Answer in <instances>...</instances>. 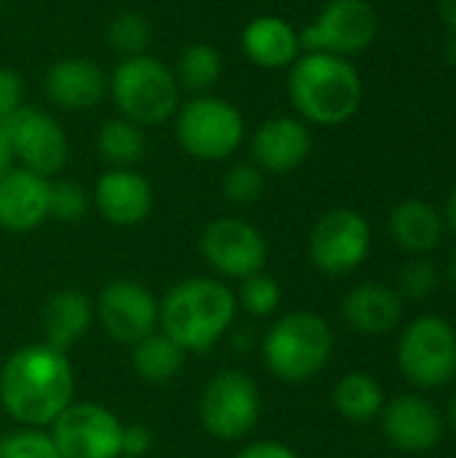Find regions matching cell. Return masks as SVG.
<instances>
[{"instance_id": "obj_38", "label": "cell", "mask_w": 456, "mask_h": 458, "mask_svg": "<svg viewBox=\"0 0 456 458\" xmlns=\"http://www.w3.org/2000/svg\"><path fill=\"white\" fill-rule=\"evenodd\" d=\"M13 166V156H11V148H8V137L3 131V123H0V177Z\"/></svg>"}, {"instance_id": "obj_31", "label": "cell", "mask_w": 456, "mask_h": 458, "mask_svg": "<svg viewBox=\"0 0 456 458\" xmlns=\"http://www.w3.org/2000/svg\"><path fill=\"white\" fill-rule=\"evenodd\" d=\"M441 282V271L438 266L427 258V255H411V260H406L398 271V295L409 298V301H427Z\"/></svg>"}, {"instance_id": "obj_15", "label": "cell", "mask_w": 456, "mask_h": 458, "mask_svg": "<svg viewBox=\"0 0 456 458\" xmlns=\"http://www.w3.org/2000/svg\"><path fill=\"white\" fill-rule=\"evenodd\" d=\"M382 432L395 451L427 454L443 437L441 411L422 394H400L382 408Z\"/></svg>"}, {"instance_id": "obj_25", "label": "cell", "mask_w": 456, "mask_h": 458, "mask_svg": "<svg viewBox=\"0 0 456 458\" xmlns=\"http://www.w3.org/2000/svg\"><path fill=\"white\" fill-rule=\"evenodd\" d=\"M185 362V352L161 330L132 344V368L145 384H167L172 381Z\"/></svg>"}, {"instance_id": "obj_17", "label": "cell", "mask_w": 456, "mask_h": 458, "mask_svg": "<svg viewBox=\"0 0 456 458\" xmlns=\"http://www.w3.org/2000/svg\"><path fill=\"white\" fill-rule=\"evenodd\" d=\"M43 91L62 113H89L108 97V72L89 56H65L48 67Z\"/></svg>"}, {"instance_id": "obj_24", "label": "cell", "mask_w": 456, "mask_h": 458, "mask_svg": "<svg viewBox=\"0 0 456 458\" xmlns=\"http://www.w3.org/2000/svg\"><path fill=\"white\" fill-rule=\"evenodd\" d=\"M333 408L349 424H371L382 416L384 408V389L368 373H347L339 378L333 389Z\"/></svg>"}, {"instance_id": "obj_4", "label": "cell", "mask_w": 456, "mask_h": 458, "mask_svg": "<svg viewBox=\"0 0 456 458\" xmlns=\"http://www.w3.org/2000/svg\"><path fill=\"white\" fill-rule=\"evenodd\" d=\"M261 357L274 378L306 384L328 368L333 357V330L314 311H290L266 330Z\"/></svg>"}, {"instance_id": "obj_1", "label": "cell", "mask_w": 456, "mask_h": 458, "mask_svg": "<svg viewBox=\"0 0 456 458\" xmlns=\"http://www.w3.org/2000/svg\"><path fill=\"white\" fill-rule=\"evenodd\" d=\"M73 394L75 373L67 352L43 341L16 349L0 370V405L22 427L48 429Z\"/></svg>"}, {"instance_id": "obj_9", "label": "cell", "mask_w": 456, "mask_h": 458, "mask_svg": "<svg viewBox=\"0 0 456 458\" xmlns=\"http://www.w3.org/2000/svg\"><path fill=\"white\" fill-rule=\"evenodd\" d=\"M8 148L16 166H24L40 177H56L70 158V142L62 123L32 105H22L8 121H3Z\"/></svg>"}, {"instance_id": "obj_42", "label": "cell", "mask_w": 456, "mask_h": 458, "mask_svg": "<svg viewBox=\"0 0 456 458\" xmlns=\"http://www.w3.org/2000/svg\"><path fill=\"white\" fill-rule=\"evenodd\" d=\"M446 54H449V59L456 64V35L452 38V43H449V48H446Z\"/></svg>"}, {"instance_id": "obj_6", "label": "cell", "mask_w": 456, "mask_h": 458, "mask_svg": "<svg viewBox=\"0 0 456 458\" xmlns=\"http://www.w3.org/2000/svg\"><path fill=\"white\" fill-rule=\"evenodd\" d=\"M177 145L196 161H226L231 158L245 137V115L237 105L218 94H194L180 102L175 113Z\"/></svg>"}, {"instance_id": "obj_2", "label": "cell", "mask_w": 456, "mask_h": 458, "mask_svg": "<svg viewBox=\"0 0 456 458\" xmlns=\"http://www.w3.org/2000/svg\"><path fill=\"white\" fill-rule=\"evenodd\" d=\"M234 290L215 276H188L159 301V330L185 354H207L237 319Z\"/></svg>"}, {"instance_id": "obj_44", "label": "cell", "mask_w": 456, "mask_h": 458, "mask_svg": "<svg viewBox=\"0 0 456 458\" xmlns=\"http://www.w3.org/2000/svg\"><path fill=\"white\" fill-rule=\"evenodd\" d=\"M452 458H456V456H452Z\"/></svg>"}, {"instance_id": "obj_28", "label": "cell", "mask_w": 456, "mask_h": 458, "mask_svg": "<svg viewBox=\"0 0 456 458\" xmlns=\"http://www.w3.org/2000/svg\"><path fill=\"white\" fill-rule=\"evenodd\" d=\"M105 38H108V46H110L121 59H129V56H142V54H148L153 30H151V21H148L140 11L126 8V11H118V13L108 21Z\"/></svg>"}, {"instance_id": "obj_37", "label": "cell", "mask_w": 456, "mask_h": 458, "mask_svg": "<svg viewBox=\"0 0 456 458\" xmlns=\"http://www.w3.org/2000/svg\"><path fill=\"white\" fill-rule=\"evenodd\" d=\"M438 11L443 24L452 30V35H456V0H438Z\"/></svg>"}, {"instance_id": "obj_43", "label": "cell", "mask_w": 456, "mask_h": 458, "mask_svg": "<svg viewBox=\"0 0 456 458\" xmlns=\"http://www.w3.org/2000/svg\"><path fill=\"white\" fill-rule=\"evenodd\" d=\"M0 13H3V0H0Z\"/></svg>"}, {"instance_id": "obj_7", "label": "cell", "mask_w": 456, "mask_h": 458, "mask_svg": "<svg viewBox=\"0 0 456 458\" xmlns=\"http://www.w3.org/2000/svg\"><path fill=\"white\" fill-rule=\"evenodd\" d=\"M398 368L417 389H441L456 378V330L435 314L417 317L398 338Z\"/></svg>"}, {"instance_id": "obj_29", "label": "cell", "mask_w": 456, "mask_h": 458, "mask_svg": "<svg viewBox=\"0 0 456 458\" xmlns=\"http://www.w3.org/2000/svg\"><path fill=\"white\" fill-rule=\"evenodd\" d=\"M237 295V306L247 314V317H255V319H263V317H271L280 303H282V287L274 276L269 274H253L247 279L239 282V293Z\"/></svg>"}, {"instance_id": "obj_5", "label": "cell", "mask_w": 456, "mask_h": 458, "mask_svg": "<svg viewBox=\"0 0 456 458\" xmlns=\"http://www.w3.org/2000/svg\"><path fill=\"white\" fill-rule=\"evenodd\" d=\"M108 94L121 118L137 126H159L175 118L180 86L167 62L153 54L118 59L108 75Z\"/></svg>"}, {"instance_id": "obj_21", "label": "cell", "mask_w": 456, "mask_h": 458, "mask_svg": "<svg viewBox=\"0 0 456 458\" xmlns=\"http://www.w3.org/2000/svg\"><path fill=\"white\" fill-rule=\"evenodd\" d=\"M403 298L382 282H363L341 301V317L357 335H387L403 319Z\"/></svg>"}, {"instance_id": "obj_27", "label": "cell", "mask_w": 456, "mask_h": 458, "mask_svg": "<svg viewBox=\"0 0 456 458\" xmlns=\"http://www.w3.org/2000/svg\"><path fill=\"white\" fill-rule=\"evenodd\" d=\"M180 91L194 94H210V89L220 81L223 75V56L215 46L210 43H191L183 48L172 67Z\"/></svg>"}, {"instance_id": "obj_19", "label": "cell", "mask_w": 456, "mask_h": 458, "mask_svg": "<svg viewBox=\"0 0 456 458\" xmlns=\"http://www.w3.org/2000/svg\"><path fill=\"white\" fill-rule=\"evenodd\" d=\"M51 180L24 166H11L0 177V231L30 233L48 220Z\"/></svg>"}, {"instance_id": "obj_14", "label": "cell", "mask_w": 456, "mask_h": 458, "mask_svg": "<svg viewBox=\"0 0 456 458\" xmlns=\"http://www.w3.org/2000/svg\"><path fill=\"white\" fill-rule=\"evenodd\" d=\"M94 319L116 344H137L159 330V298L134 279L108 282L94 301Z\"/></svg>"}, {"instance_id": "obj_32", "label": "cell", "mask_w": 456, "mask_h": 458, "mask_svg": "<svg viewBox=\"0 0 456 458\" xmlns=\"http://www.w3.org/2000/svg\"><path fill=\"white\" fill-rule=\"evenodd\" d=\"M89 212V191L78 180H51L48 217L59 223H78Z\"/></svg>"}, {"instance_id": "obj_41", "label": "cell", "mask_w": 456, "mask_h": 458, "mask_svg": "<svg viewBox=\"0 0 456 458\" xmlns=\"http://www.w3.org/2000/svg\"><path fill=\"white\" fill-rule=\"evenodd\" d=\"M449 279L456 284V250L452 252V258H449Z\"/></svg>"}, {"instance_id": "obj_35", "label": "cell", "mask_w": 456, "mask_h": 458, "mask_svg": "<svg viewBox=\"0 0 456 458\" xmlns=\"http://www.w3.org/2000/svg\"><path fill=\"white\" fill-rule=\"evenodd\" d=\"M237 458H301L293 448L282 445V443H274V440H258V443H250L245 445Z\"/></svg>"}, {"instance_id": "obj_40", "label": "cell", "mask_w": 456, "mask_h": 458, "mask_svg": "<svg viewBox=\"0 0 456 458\" xmlns=\"http://www.w3.org/2000/svg\"><path fill=\"white\" fill-rule=\"evenodd\" d=\"M446 416H449V427H452V432L456 435V394L452 397V403H449V411H446Z\"/></svg>"}, {"instance_id": "obj_18", "label": "cell", "mask_w": 456, "mask_h": 458, "mask_svg": "<svg viewBox=\"0 0 456 458\" xmlns=\"http://www.w3.org/2000/svg\"><path fill=\"white\" fill-rule=\"evenodd\" d=\"M91 201L99 217L116 228H134L153 212V188L137 169H105Z\"/></svg>"}, {"instance_id": "obj_3", "label": "cell", "mask_w": 456, "mask_h": 458, "mask_svg": "<svg viewBox=\"0 0 456 458\" xmlns=\"http://www.w3.org/2000/svg\"><path fill=\"white\" fill-rule=\"evenodd\" d=\"M288 97L304 123L341 126L363 102V81L349 59L304 51L288 70Z\"/></svg>"}, {"instance_id": "obj_34", "label": "cell", "mask_w": 456, "mask_h": 458, "mask_svg": "<svg viewBox=\"0 0 456 458\" xmlns=\"http://www.w3.org/2000/svg\"><path fill=\"white\" fill-rule=\"evenodd\" d=\"M24 105V83L16 70L0 64V123Z\"/></svg>"}, {"instance_id": "obj_30", "label": "cell", "mask_w": 456, "mask_h": 458, "mask_svg": "<svg viewBox=\"0 0 456 458\" xmlns=\"http://www.w3.org/2000/svg\"><path fill=\"white\" fill-rule=\"evenodd\" d=\"M266 188V174L261 172V166H255L253 161H237L226 169L220 191L223 199L234 207H250L263 196Z\"/></svg>"}, {"instance_id": "obj_20", "label": "cell", "mask_w": 456, "mask_h": 458, "mask_svg": "<svg viewBox=\"0 0 456 458\" xmlns=\"http://www.w3.org/2000/svg\"><path fill=\"white\" fill-rule=\"evenodd\" d=\"M239 43L247 62L261 70H290L293 62L304 54L301 32L288 19L274 13L250 19Z\"/></svg>"}, {"instance_id": "obj_36", "label": "cell", "mask_w": 456, "mask_h": 458, "mask_svg": "<svg viewBox=\"0 0 456 458\" xmlns=\"http://www.w3.org/2000/svg\"><path fill=\"white\" fill-rule=\"evenodd\" d=\"M151 445H153V435L145 427H140V424L124 427V456H145L151 451Z\"/></svg>"}, {"instance_id": "obj_10", "label": "cell", "mask_w": 456, "mask_h": 458, "mask_svg": "<svg viewBox=\"0 0 456 458\" xmlns=\"http://www.w3.org/2000/svg\"><path fill=\"white\" fill-rule=\"evenodd\" d=\"M379 35V16L368 0H328L312 24L301 30L304 51L349 59L366 51Z\"/></svg>"}, {"instance_id": "obj_16", "label": "cell", "mask_w": 456, "mask_h": 458, "mask_svg": "<svg viewBox=\"0 0 456 458\" xmlns=\"http://www.w3.org/2000/svg\"><path fill=\"white\" fill-rule=\"evenodd\" d=\"M312 153V131L298 115L266 118L250 137V161L263 174H290L306 164Z\"/></svg>"}, {"instance_id": "obj_39", "label": "cell", "mask_w": 456, "mask_h": 458, "mask_svg": "<svg viewBox=\"0 0 456 458\" xmlns=\"http://www.w3.org/2000/svg\"><path fill=\"white\" fill-rule=\"evenodd\" d=\"M443 223L452 228L456 233V185L452 188V193H449V199H446V209H443Z\"/></svg>"}, {"instance_id": "obj_11", "label": "cell", "mask_w": 456, "mask_h": 458, "mask_svg": "<svg viewBox=\"0 0 456 458\" xmlns=\"http://www.w3.org/2000/svg\"><path fill=\"white\" fill-rule=\"evenodd\" d=\"M48 435L62 458L124 456V424L97 403H70L48 427Z\"/></svg>"}, {"instance_id": "obj_12", "label": "cell", "mask_w": 456, "mask_h": 458, "mask_svg": "<svg viewBox=\"0 0 456 458\" xmlns=\"http://www.w3.org/2000/svg\"><path fill=\"white\" fill-rule=\"evenodd\" d=\"M371 225L355 209L325 212L309 233V260L320 274L347 276L371 255Z\"/></svg>"}, {"instance_id": "obj_23", "label": "cell", "mask_w": 456, "mask_h": 458, "mask_svg": "<svg viewBox=\"0 0 456 458\" xmlns=\"http://www.w3.org/2000/svg\"><path fill=\"white\" fill-rule=\"evenodd\" d=\"M390 236L409 255H430L446 231L443 215L422 199H406L390 212Z\"/></svg>"}, {"instance_id": "obj_8", "label": "cell", "mask_w": 456, "mask_h": 458, "mask_svg": "<svg viewBox=\"0 0 456 458\" xmlns=\"http://www.w3.org/2000/svg\"><path fill=\"white\" fill-rule=\"evenodd\" d=\"M261 408L263 405L258 384L245 370L228 368L215 373L204 384L199 400V419L212 437L223 443H237L258 427Z\"/></svg>"}, {"instance_id": "obj_22", "label": "cell", "mask_w": 456, "mask_h": 458, "mask_svg": "<svg viewBox=\"0 0 456 458\" xmlns=\"http://www.w3.org/2000/svg\"><path fill=\"white\" fill-rule=\"evenodd\" d=\"M94 322V301L78 287H59L43 306V344L67 352Z\"/></svg>"}, {"instance_id": "obj_13", "label": "cell", "mask_w": 456, "mask_h": 458, "mask_svg": "<svg viewBox=\"0 0 456 458\" xmlns=\"http://www.w3.org/2000/svg\"><path fill=\"white\" fill-rule=\"evenodd\" d=\"M207 266L226 279H247L261 274L269 260L266 236L245 217H218L207 223L199 239Z\"/></svg>"}, {"instance_id": "obj_26", "label": "cell", "mask_w": 456, "mask_h": 458, "mask_svg": "<svg viewBox=\"0 0 456 458\" xmlns=\"http://www.w3.org/2000/svg\"><path fill=\"white\" fill-rule=\"evenodd\" d=\"M145 131L126 118H108L97 131V156L108 169H134L145 158Z\"/></svg>"}, {"instance_id": "obj_33", "label": "cell", "mask_w": 456, "mask_h": 458, "mask_svg": "<svg viewBox=\"0 0 456 458\" xmlns=\"http://www.w3.org/2000/svg\"><path fill=\"white\" fill-rule=\"evenodd\" d=\"M0 458H62L48 429L38 427H22L3 437L0 443Z\"/></svg>"}]
</instances>
